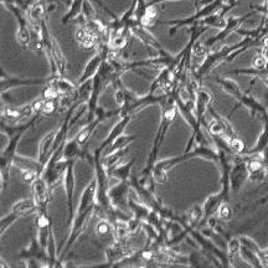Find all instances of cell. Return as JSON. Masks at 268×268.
Instances as JSON below:
<instances>
[{
    "label": "cell",
    "instance_id": "obj_42",
    "mask_svg": "<svg viewBox=\"0 0 268 268\" xmlns=\"http://www.w3.org/2000/svg\"><path fill=\"white\" fill-rule=\"evenodd\" d=\"M218 218L222 221H230L233 218V209L231 207L230 201H224L218 210Z\"/></svg>",
    "mask_w": 268,
    "mask_h": 268
},
{
    "label": "cell",
    "instance_id": "obj_14",
    "mask_svg": "<svg viewBox=\"0 0 268 268\" xmlns=\"http://www.w3.org/2000/svg\"><path fill=\"white\" fill-rule=\"evenodd\" d=\"M38 215L35 219V227H36V237H38L40 245L46 250L48 237L52 231V220L48 216L47 209L39 210Z\"/></svg>",
    "mask_w": 268,
    "mask_h": 268
},
{
    "label": "cell",
    "instance_id": "obj_31",
    "mask_svg": "<svg viewBox=\"0 0 268 268\" xmlns=\"http://www.w3.org/2000/svg\"><path fill=\"white\" fill-rule=\"evenodd\" d=\"M239 257L244 259L247 264L251 267H264L263 262L257 253H255L253 251H251L247 247L241 246V251H239Z\"/></svg>",
    "mask_w": 268,
    "mask_h": 268
},
{
    "label": "cell",
    "instance_id": "obj_18",
    "mask_svg": "<svg viewBox=\"0 0 268 268\" xmlns=\"http://www.w3.org/2000/svg\"><path fill=\"white\" fill-rule=\"evenodd\" d=\"M97 205V182L96 179L90 181V184L85 187L81 198H79L78 206H77L76 213H82L85 211L92 209Z\"/></svg>",
    "mask_w": 268,
    "mask_h": 268
},
{
    "label": "cell",
    "instance_id": "obj_30",
    "mask_svg": "<svg viewBox=\"0 0 268 268\" xmlns=\"http://www.w3.org/2000/svg\"><path fill=\"white\" fill-rule=\"evenodd\" d=\"M216 82H218L219 85H220L222 90L225 91V92L227 93V95L232 96L233 98L237 101V99L239 98V97L242 96V91L241 88H239V86L237 84H236L233 79H230V78H216Z\"/></svg>",
    "mask_w": 268,
    "mask_h": 268
},
{
    "label": "cell",
    "instance_id": "obj_8",
    "mask_svg": "<svg viewBox=\"0 0 268 268\" xmlns=\"http://www.w3.org/2000/svg\"><path fill=\"white\" fill-rule=\"evenodd\" d=\"M75 163L76 159H71L68 160L66 172L64 175V187L65 193H66V204H67V225L70 226L72 224L73 218H75V207H73V194H75Z\"/></svg>",
    "mask_w": 268,
    "mask_h": 268
},
{
    "label": "cell",
    "instance_id": "obj_29",
    "mask_svg": "<svg viewBox=\"0 0 268 268\" xmlns=\"http://www.w3.org/2000/svg\"><path fill=\"white\" fill-rule=\"evenodd\" d=\"M128 206H129V210L130 212H132V215L134 216V218L139 219L141 221H145L148 219V216H149L150 211H152V209H150L148 205H145L144 202L142 201H136L133 200V199H129L128 200Z\"/></svg>",
    "mask_w": 268,
    "mask_h": 268
},
{
    "label": "cell",
    "instance_id": "obj_40",
    "mask_svg": "<svg viewBox=\"0 0 268 268\" xmlns=\"http://www.w3.org/2000/svg\"><path fill=\"white\" fill-rule=\"evenodd\" d=\"M18 220H20L19 216L15 215L14 212H11V211L8 213V215L3 216L2 221H0V236L4 235V233L7 232V230L10 229V227L13 226Z\"/></svg>",
    "mask_w": 268,
    "mask_h": 268
},
{
    "label": "cell",
    "instance_id": "obj_6",
    "mask_svg": "<svg viewBox=\"0 0 268 268\" xmlns=\"http://www.w3.org/2000/svg\"><path fill=\"white\" fill-rule=\"evenodd\" d=\"M19 257L26 263V267H50L46 250L40 245L38 237H34L29 246L20 251Z\"/></svg>",
    "mask_w": 268,
    "mask_h": 268
},
{
    "label": "cell",
    "instance_id": "obj_23",
    "mask_svg": "<svg viewBox=\"0 0 268 268\" xmlns=\"http://www.w3.org/2000/svg\"><path fill=\"white\" fill-rule=\"evenodd\" d=\"M130 31H132L134 35H136L137 38L141 40V41L143 42L144 45H147V46H149V47H153L154 50L159 51L160 56L168 55V53L163 50V47L160 46V44H159V42L156 41L155 39H154V36L152 35V34H149L147 30L144 29V26H142V25H138V26L132 28Z\"/></svg>",
    "mask_w": 268,
    "mask_h": 268
},
{
    "label": "cell",
    "instance_id": "obj_9",
    "mask_svg": "<svg viewBox=\"0 0 268 268\" xmlns=\"http://www.w3.org/2000/svg\"><path fill=\"white\" fill-rule=\"evenodd\" d=\"M130 189H132L130 181H119L115 186L111 187L110 192H108V196H110L112 206L129 213L130 210L129 206H128V200H129Z\"/></svg>",
    "mask_w": 268,
    "mask_h": 268
},
{
    "label": "cell",
    "instance_id": "obj_2",
    "mask_svg": "<svg viewBox=\"0 0 268 268\" xmlns=\"http://www.w3.org/2000/svg\"><path fill=\"white\" fill-rule=\"evenodd\" d=\"M195 158H202L206 159V160L219 163L220 156H219L218 150H213L209 145H195L190 152H184V154H181V155L156 162L152 170L154 180L159 182V184H165L168 181V173L170 170L174 169L176 165L182 163V162L192 160V159Z\"/></svg>",
    "mask_w": 268,
    "mask_h": 268
},
{
    "label": "cell",
    "instance_id": "obj_24",
    "mask_svg": "<svg viewBox=\"0 0 268 268\" xmlns=\"http://www.w3.org/2000/svg\"><path fill=\"white\" fill-rule=\"evenodd\" d=\"M55 136H56V130H51V132H48L46 136H44V138H42L39 143L38 160L44 165H46L48 158H50L51 155V149H52Z\"/></svg>",
    "mask_w": 268,
    "mask_h": 268
},
{
    "label": "cell",
    "instance_id": "obj_1",
    "mask_svg": "<svg viewBox=\"0 0 268 268\" xmlns=\"http://www.w3.org/2000/svg\"><path fill=\"white\" fill-rule=\"evenodd\" d=\"M159 104H160V110H162L160 125H159L155 138H154L152 150H150L149 158H148L147 162V167L144 168L142 174H152L154 165H155L156 162H158L159 152H160L162 144H163L165 141V136H167L168 129H169L170 124L175 121L176 116L179 115V108L178 104H176L175 93L174 92L165 93L163 101H162Z\"/></svg>",
    "mask_w": 268,
    "mask_h": 268
},
{
    "label": "cell",
    "instance_id": "obj_46",
    "mask_svg": "<svg viewBox=\"0 0 268 268\" xmlns=\"http://www.w3.org/2000/svg\"><path fill=\"white\" fill-rule=\"evenodd\" d=\"M45 102H46V99L44 98V97H41V98H38L36 101H34L33 103V111H34V115H38V113H41L42 108H44L45 105Z\"/></svg>",
    "mask_w": 268,
    "mask_h": 268
},
{
    "label": "cell",
    "instance_id": "obj_17",
    "mask_svg": "<svg viewBox=\"0 0 268 268\" xmlns=\"http://www.w3.org/2000/svg\"><path fill=\"white\" fill-rule=\"evenodd\" d=\"M211 104H212V96H211V93L199 88L195 97V115L196 118H198L199 124L204 125L205 128H206L207 125L206 119H205V115H206V112H209V108L211 107Z\"/></svg>",
    "mask_w": 268,
    "mask_h": 268
},
{
    "label": "cell",
    "instance_id": "obj_20",
    "mask_svg": "<svg viewBox=\"0 0 268 268\" xmlns=\"http://www.w3.org/2000/svg\"><path fill=\"white\" fill-rule=\"evenodd\" d=\"M48 81L45 79H19L14 78V77H8L3 73L2 76V84H0V91L3 93L7 92L8 90L18 86H36V85H46Z\"/></svg>",
    "mask_w": 268,
    "mask_h": 268
},
{
    "label": "cell",
    "instance_id": "obj_26",
    "mask_svg": "<svg viewBox=\"0 0 268 268\" xmlns=\"http://www.w3.org/2000/svg\"><path fill=\"white\" fill-rule=\"evenodd\" d=\"M39 211V206L36 204L34 199H21V200L16 201L13 205L11 212H14L15 215H18L20 219L25 218V216L31 215Z\"/></svg>",
    "mask_w": 268,
    "mask_h": 268
},
{
    "label": "cell",
    "instance_id": "obj_13",
    "mask_svg": "<svg viewBox=\"0 0 268 268\" xmlns=\"http://www.w3.org/2000/svg\"><path fill=\"white\" fill-rule=\"evenodd\" d=\"M31 193H33V199L38 204L39 210L47 209L48 204L51 201L52 190H51L47 181L41 175L38 176L35 180L31 182Z\"/></svg>",
    "mask_w": 268,
    "mask_h": 268
},
{
    "label": "cell",
    "instance_id": "obj_7",
    "mask_svg": "<svg viewBox=\"0 0 268 268\" xmlns=\"http://www.w3.org/2000/svg\"><path fill=\"white\" fill-rule=\"evenodd\" d=\"M250 170L247 167L246 156L242 154H235L232 156V167L230 172V184L231 192L237 194L241 190L245 181L249 180Z\"/></svg>",
    "mask_w": 268,
    "mask_h": 268
},
{
    "label": "cell",
    "instance_id": "obj_15",
    "mask_svg": "<svg viewBox=\"0 0 268 268\" xmlns=\"http://www.w3.org/2000/svg\"><path fill=\"white\" fill-rule=\"evenodd\" d=\"M253 14H255V11H251V13L246 14V15H244V16H239V18H232V16L227 18L226 25H225L224 29H221L220 33H219L216 36H213V38L207 40V41L205 42L204 45L207 48H209L211 46H213L216 42H220V41H222V40H225L227 38V36L230 35V34L236 33V31H237L239 28H241V25L244 24L245 20L249 19L251 15H253Z\"/></svg>",
    "mask_w": 268,
    "mask_h": 268
},
{
    "label": "cell",
    "instance_id": "obj_41",
    "mask_svg": "<svg viewBox=\"0 0 268 268\" xmlns=\"http://www.w3.org/2000/svg\"><path fill=\"white\" fill-rule=\"evenodd\" d=\"M110 42L111 46L115 48V50H121V48L125 47L128 44L127 33H115L112 39L110 40Z\"/></svg>",
    "mask_w": 268,
    "mask_h": 268
},
{
    "label": "cell",
    "instance_id": "obj_4",
    "mask_svg": "<svg viewBox=\"0 0 268 268\" xmlns=\"http://www.w3.org/2000/svg\"><path fill=\"white\" fill-rule=\"evenodd\" d=\"M93 163H95V179L97 182V204L103 207L104 210H108L112 207V204L110 201V174H108L107 168L102 160L101 150L97 148L93 155Z\"/></svg>",
    "mask_w": 268,
    "mask_h": 268
},
{
    "label": "cell",
    "instance_id": "obj_35",
    "mask_svg": "<svg viewBox=\"0 0 268 268\" xmlns=\"http://www.w3.org/2000/svg\"><path fill=\"white\" fill-rule=\"evenodd\" d=\"M204 219V207L200 205H194L186 213V221L192 227H196Z\"/></svg>",
    "mask_w": 268,
    "mask_h": 268
},
{
    "label": "cell",
    "instance_id": "obj_10",
    "mask_svg": "<svg viewBox=\"0 0 268 268\" xmlns=\"http://www.w3.org/2000/svg\"><path fill=\"white\" fill-rule=\"evenodd\" d=\"M209 113L212 117L210 123H207L206 125V130L209 132L210 136H225L227 139L232 138V137H236L235 130H233L232 125L226 118L221 117L216 112L215 110L212 108V105L209 108Z\"/></svg>",
    "mask_w": 268,
    "mask_h": 268
},
{
    "label": "cell",
    "instance_id": "obj_21",
    "mask_svg": "<svg viewBox=\"0 0 268 268\" xmlns=\"http://www.w3.org/2000/svg\"><path fill=\"white\" fill-rule=\"evenodd\" d=\"M13 165L21 170V172H36L39 175H41L42 170L45 168V165L40 163L38 159H31L24 155H18V154L14 156Z\"/></svg>",
    "mask_w": 268,
    "mask_h": 268
},
{
    "label": "cell",
    "instance_id": "obj_28",
    "mask_svg": "<svg viewBox=\"0 0 268 268\" xmlns=\"http://www.w3.org/2000/svg\"><path fill=\"white\" fill-rule=\"evenodd\" d=\"M137 139H139L138 134H129V136H124V134H122V136L119 137V138H117L110 147L105 148L103 153H102V156H107L110 155V154H112L113 152H117V150L128 148V145L133 143V142H136Z\"/></svg>",
    "mask_w": 268,
    "mask_h": 268
},
{
    "label": "cell",
    "instance_id": "obj_34",
    "mask_svg": "<svg viewBox=\"0 0 268 268\" xmlns=\"http://www.w3.org/2000/svg\"><path fill=\"white\" fill-rule=\"evenodd\" d=\"M46 252L50 259V267H60L59 259H58V247H56L55 236H53V231H51L50 237H48Z\"/></svg>",
    "mask_w": 268,
    "mask_h": 268
},
{
    "label": "cell",
    "instance_id": "obj_44",
    "mask_svg": "<svg viewBox=\"0 0 268 268\" xmlns=\"http://www.w3.org/2000/svg\"><path fill=\"white\" fill-rule=\"evenodd\" d=\"M42 97H44L45 99H59L61 96H60L59 91L56 90L55 86L47 84V86L42 91Z\"/></svg>",
    "mask_w": 268,
    "mask_h": 268
},
{
    "label": "cell",
    "instance_id": "obj_39",
    "mask_svg": "<svg viewBox=\"0 0 268 268\" xmlns=\"http://www.w3.org/2000/svg\"><path fill=\"white\" fill-rule=\"evenodd\" d=\"M59 108H60L59 99H46L44 108H42L40 115L42 116V118H48V117L53 116L56 112H59Z\"/></svg>",
    "mask_w": 268,
    "mask_h": 268
},
{
    "label": "cell",
    "instance_id": "obj_27",
    "mask_svg": "<svg viewBox=\"0 0 268 268\" xmlns=\"http://www.w3.org/2000/svg\"><path fill=\"white\" fill-rule=\"evenodd\" d=\"M134 163H136V160L132 159V160L127 162V163L124 164L116 165V167L111 168V169H107L108 174H110V176H112V178H116L118 181H129L130 176H132L130 172H132Z\"/></svg>",
    "mask_w": 268,
    "mask_h": 268
},
{
    "label": "cell",
    "instance_id": "obj_19",
    "mask_svg": "<svg viewBox=\"0 0 268 268\" xmlns=\"http://www.w3.org/2000/svg\"><path fill=\"white\" fill-rule=\"evenodd\" d=\"M130 119H132V116H119L118 122L113 125L111 132L108 133V136L105 137V138L103 139V142H102L101 145H99L98 149L101 150V153H103V150L105 149V148L110 147V145L112 144L117 138H119V137L124 133L125 128H127L128 124H129Z\"/></svg>",
    "mask_w": 268,
    "mask_h": 268
},
{
    "label": "cell",
    "instance_id": "obj_11",
    "mask_svg": "<svg viewBox=\"0 0 268 268\" xmlns=\"http://www.w3.org/2000/svg\"><path fill=\"white\" fill-rule=\"evenodd\" d=\"M136 251L127 246V241H116L105 249V264L101 267H117V264L124 258L132 256Z\"/></svg>",
    "mask_w": 268,
    "mask_h": 268
},
{
    "label": "cell",
    "instance_id": "obj_33",
    "mask_svg": "<svg viewBox=\"0 0 268 268\" xmlns=\"http://www.w3.org/2000/svg\"><path fill=\"white\" fill-rule=\"evenodd\" d=\"M128 152H129V149H128V148H124V149L117 150V152H113L112 154H110V155L107 156H102V160H103L105 168H107V169H111V168L118 165L121 163L122 159L127 155Z\"/></svg>",
    "mask_w": 268,
    "mask_h": 268
},
{
    "label": "cell",
    "instance_id": "obj_25",
    "mask_svg": "<svg viewBox=\"0 0 268 268\" xmlns=\"http://www.w3.org/2000/svg\"><path fill=\"white\" fill-rule=\"evenodd\" d=\"M224 201L225 199L224 196H222L221 192L218 194H213V195H210L209 198L205 200L204 205H202V207H204V219H202L201 224H205V222L207 221V219L211 218V216L216 215L219 207L221 206V204Z\"/></svg>",
    "mask_w": 268,
    "mask_h": 268
},
{
    "label": "cell",
    "instance_id": "obj_45",
    "mask_svg": "<svg viewBox=\"0 0 268 268\" xmlns=\"http://www.w3.org/2000/svg\"><path fill=\"white\" fill-rule=\"evenodd\" d=\"M268 60L264 58L262 53H259V55H256L255 59H253L252 61V67L253 68H257V70H263L264 67H266Z\"/></svg>",
    "mask_w": 268,
    "mask_h": 268
},
{
    "label": "cell",
    "instance_id": "obj_43",
    "mask_svg": "<svg viewBox=\"0 0 268 268\" xmlns=\"http://www.w3.org/2000/svg\"><path fill=\"white\" fill-rule=\"evenodd\" d=\"M229 143H230V147H231V149H232L233 154H244L247 150L246 144H245V142L242 141L238 136L230 138Z\"/></svg>",
    "mask_w": 268,
    "mask_h": 268
},
{
    "label": "cell",
    "instance_id": "obj_12",
    "mask_svg": "<svg viewBox=\"0 0 268 268\" xmlns=\"http://www.w3.org/2000/svg\"><path fill=\"white\" fill-rule=\"evenodd\" d=\"M251 90H252V85H251L250 90L242 93V96L237 99V102H236V105L232 108V110H231V112L229 113V117L232 116L239 107H246L247 110H249L250 115H251V117H252V118H255L256 116H261L262 118H263V117L266 116L267 107L266 105L262 104L261 102H258L257 99H256L255 97L252 96V93H251Z\"/></svg>",
    "mask_w": 268,
    "mask_h": 268
},
{
    "label": "cell",
    "instance_id": "obj_32",
    "mask_svg": "<svg viewBox=\"0 0 268 268\" xmlns=\"http://www.w3.org/2000/svg\"><path fill=\"white\" fill-rule=\"evenodd\" d=\"M132 235L128 227V221H117L113 224V237L116 241H127L128 237Z\"/></svg>",
    "mask_w": 268,
    "mask_h": 268
},
{
    "label": "cell",
    "instance_id": "obj_3",
    "mask_svg": "<svg viewBox=\"0 0 268 268\" xmlns=\"http://www.w3.org/2000/svg\"><path fill=\"white\" fill-rule=\"evenodd\" d=\"M42 116L38 113L34 115L33 118L28 122V125L22 129L18 130L16 133H14L13 136H10L8 138V143L5 145L4 149H2L0 152V180H2V192H4L7 189V186L10 182V169L13 165L14 156L16 155V150H18L19 142L21 141L22 136L30 129V128L35 127V124L39 121H41Z\"/></svg>",
    "mask_w": 268,
    "mask_h": 268
},
{
    "label": "cell",
    "instance_id": "obj_22",
    "mask_svg": "<svg viewBox=\"0 0 268 268\" xmlns=\"http://www.w3.org/2000/svg\"><path fill=\"white\" fill-rule=\"evenodd\" d=\"M62 156L66 160H71V159H85L90 158V154L85 150H82V145L79 144V142L77 141L76 137H73L71 141H67L66 144L64 145V152H62Z\"/></svg>",
    "mask_w": 268,
    "mask_h": 268
},
{
    "label": "cell",
    "instance_id": "obj_16",
    "mask_svg": "<svg viewBox=\"0 0 268 268\" xmlns=\"http://www.w3.org/2000/svg\"><path fill=\"white\" fill-rule=\"evenodd\" d=\"M34 115L33 104L28 103L22 107L15 105H3L2 108V122L7 124H18L22 118Z\"/></svg>",
    "mask_w": 268,
    "mask_h": 268
},
{
    "label": "cell",
    "instance_id": "obj_38",
    "mask_svg": "<svg viewBox=\"0 0 268 268\" xmlns=\"http://www.w3.org/2000/svg\"><path fill=\"white\" fill-rule=\"evenodd\" d=\"M241 241H239V238L237 237H231L229 239V242H227V255H229L230 257V261H231V264H232L233 262V258H236L237 256H239V251H241Z\"/></svg>",
    "mask_w": 268,
    "mask_h": 268
},
{
    "label": "cell",
    "instance_id": "obj_37",
    "mask_svg": "<svg viewBox=\"0 0 268 268\" xmlns=\"http://www.w3.org/2000/svg\"><path fill=\"white\" fill-rule=\"evenodd\" d=\"M84 4H85V0H73V2L71 3L70 9H68L67 14L64 16V19H62L64 24H66V22L71 21V20H72V19L77 18V16L79 15V13H81V11H82Z\"/></svg>",
    "mask_w": 268,
    "mask_h": 268
},
{
    "label": "cell",
    "instance_id": "obj_36",
    "mask_svg": "<svg viewBox=\"0 0 268 268\" xmlns=\"http://www.w3.org/2000/svg\"><path fill=\"white\" fill-rule=\"evenodd\" d=\"M95 232L98 237L105 238L110 235H113V224L108 219H101L97 222Z\"/></svg>",
    "mask_w": 268,
    "mask_h": 268
},
{
    "label": "cell",
    "instance_id": "obj_47",
    "mask_svg": "<svg viewBox=\"0 0 268 268\" xmlns=\"http://www.w3.org/2000/svg\"><path fill=\"white\" fill-rule=\"evenodd\" d=\"M263 119H268V107H267V111H266V116H264L263 118H262V121H263Z\"/></svg>",
    "mask_w": 268,
    "mask_h": 268
},
{
    "label": "cell",
    "instance_id": "obj_5",
    "mask_svg": "<svg viewBox=\"0 0 268 268\" xmlns=\"http://www.w3.org/2000/svg\"><path fill=\"white\" fill-rule=\"evenodd\" d=\"M95 210H96V206L92 207V209L85 211V212H82V213H75V218H73L72 224H71V230H70V233H68V239L66 242V246H65V250L62 251L61 257H60L59 259L60 266H62L61 264L62 259L66 257L68 251H70L71 247L75 245L77 238H78L79 236L85 232V230L87 229V225L90 224L91 219H92V216L95 215Z\"/></svg>",
    "mask_w": 268,
    "mask_h": 268
}]
</instances>
